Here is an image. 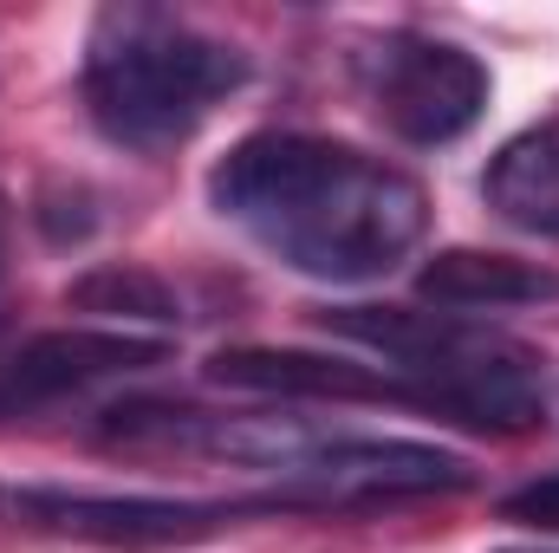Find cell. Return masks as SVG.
Wrapping results in <instances>:
<instances>
[{"label":"cell","mask_w":559,"mask_h":553,"mask_svg":"<svg viewBox=\"0 0 559 553\" xmlns=\"http://www.w3.org/2000/svg\"><path fill=\"white\" fill-rule=\"evenodd\" d=\"M209 378L228 391H254V398H306V404H411L417 391L391 372V365H352L332 352H280V345H235L209 358Z\"/></svg>","instance_id":"ba28073f"},{"label":"cell","mask_w":559,"mask_h":553,"mask_svg":"<svg viewBox=\"0 0 559 553\" xmlns=\"http://www.w3.org/2000/svg\"><path fill=\"white\" fill-rule=\"evenodd\" d=\"M417 293L436 313H501V306H540L559 299V274L540 261L488 255V248H442L429 255L417 274Z\"/></svg>","instance_id":"9c48e42d"},{"label":"cell","mask_w":559,"mask_h":553,"mask_svg":"<svg viewBox=\"0 0 559 553\" xmlns=\"http://www.w3.org/2000/svg\"><path fill=\"white\" fill-rule=\"evenodd\" d=\"M481 196L508 228L559 242V118L501 143L481 176Z\"/></svg>","instance_id":"30bf717a"},{"label":"cell","mask_w":559,"mask_h":553,"mask_svg":"<svg viewBox=\"0 0 559 553\" xmlns=\"http://www.w3.org/2000/svg\"><path fill=\"white\" fill-rule=\"evenodd\" d=\"M501 553H559V548H501Z\"/></svg>","instance_id":"5bb4252c"},{"label":"cell","mask_w":559,"mask_h":553,"mask_svg":"<svg viewBox=\"0 0 559 553\" xmlns=\"http://www.w3.org/2000/svg\"><path fill=\"white\" fill-rule=\"evenodd\" d=\"M248 79V52L189 26L163 7H105L85 39V111L124 150H169L182 143L235 85Z\"/></svg>","instance_id":"3957f363"},{"label":"cell","mask_w":559,"mask_h":553,"mask_svg":"<svg viewBox=\"0 0 559 553\" xmlns=\"http://www.w3.org/2000/svg\"><path fill=\"white\" fill-rule=\"evenodd\" d=\"M7 235H13V202L0 196V274H7Z\"/></svg>","instance_id":"4fadbf2b"},{"label":"cell","mask_w":559,"mask_h":553,"mask_svg":"<svg viewBox=\"0 0 559 553\" xmlns=\"http://www.w3.org/2000/svg\"><path fill=\"white\" fill-rule=\"evenodd\" d=\"M319 326L378 352L417 391V411L442 423L488 436H527L547 423V358L514 332L411 306H325Z\"/></svg>","instance_id":"7a4b0ae2"},{"label":"cell","mask_w":559,"mask_h":553,"mask_svg":"<svg viewBox=\"0 0 559 553\" xmlns=\"http://www.w3.org/2000/svg\"><path fill=\"white\" fill-rule=\"evenodd\" d=\"M475 489V462L436 443L404 436H319L280 469L274 495H254L248 508H378V502H411V495H462Z\"/></svg>","instance_id":"277c9868"},{"label":"cell","mask_w":559,"mask_h":553,"mask_svg":"<svg viewBox=\"0 0 559 553\" xmlns=\"http://www.w3.org/2000/svg\"><path fill=\"white\" fill-rule=\"evenodd\" d=\"M352 79L391 138L436 150L488 111V66L429 33H378L352 52Z\"/></svg>","instance_id":"5b68a950"},{"label":"cell","mask_w":559,"mask_h":553,"mask_svg":"<svg viewBox=\"0 0 559 553\" xmlns=\"http://www.w3.org/2000/svg\"><path fill=\"white\" fill-rule=\"evenodd\" d=\"M66 306L98 313V319H131V326H176V293L143 268H92L66 286Z\"/></svg>","instance_id":"8fae6325"},{"label":"cell","mask_w":559,"mask_h":553,"mask_svg":"<svg viewBox=\"0 0 559 553\" xmlns=\"http://www.w3.org/2000/svg\"><path fill=\"white\" fill-rule=\"evenodd\" d=\"M209 202L280 268L332 286L391 274L429 228V196L411 169L312 131L241 138L209 169Z\"/></svg>","instance_id":"6da1fadb"},{"label":"cell","mask_w":559,"mask_h":553,"mask_svg":"<svg viewBox=\"0 0 559 553\" xmlns=\"http://www.w3.org/2000/svg\"><path fill=\"white\" fill-rule=\"evenodd\" d=\"M501 515L521 521V528H547V534H559V469L540 475V482H527V489H514V495L501 502Z\"/></svg>","instance_id":"7c38bea8"},{"label":"cell","mask_w":559,"mask_h":553,"mask_svg":"<svg viewBox=\"0 0 559 553\" xmlns=\"http://www.w3.org/2000/svg\"><path fill=\"white\" fill-rule=\"evenodd\" d=\"M254 515L248 502H176V495H98L52 482H0V521L46 541L85 548H189Z\"/></svg>","instance_id":"8992f818"},{"label":"cell","mask_w":559,"mask_h":553,"mask_svg":"<svg viewBox=\"0 0 559 553\" xmlns=\"http://www.w3.org/2000/svg\"><path fill=\"white\" fill-rule=\"evenodd\" d=\"M169 358V339L131 332V326H59L33 332L0 358V423L7 416L52 411L66 398H85L111 378H131Z\"/></svg>","instance_id":"52a82bcc"}]
</instances>
